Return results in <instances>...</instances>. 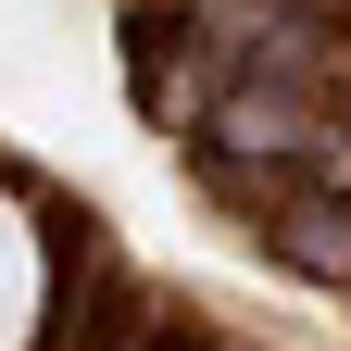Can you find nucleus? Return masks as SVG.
Here are the masks:
<instances>
[{"label":"nucleus","mask_w":351,"mask_h":351,"mask_svg":"<svg viewBox=\"0 0 351 351\" xmlns=\"http://www.w3.org/2000/svg\"><path fill=\"white\" fill-rule=\"evenodd\" d=\"M263 226H276V251L301 263V276H326V289H351V189H314V176H289Z\"/></svg>","instance_id":"obj_1"},{"label":"nucleus","mask_w":351,"mask_h":351,"mask_svg":"<svg viewBox=\"0 0 351 351\" xmlns=\"http://www.w3.org/2000/svg\"><path fill=\"white\" fill-rule=\"evenodd\" d=\"M138 339H151V301H138V276H101V289L51 301V339H38V351H138Z\"/></svg>","instance_id":"obj_2"},{"label":"nucleus","mask_w":351,"mask_h":351,"mask_svg":"<svg viewBox=\"0 0 351 351\" xmlns=\"http://www.w3.org/2000/svg\"><path fill=\"white\" fill-rule=\"evenodd\" d=\"M125 101H138L151 125L176 113V88H163V0H138V13H125Z\"/></svg>","instance_id":"obj_3"},{"label":"nucleus","mask_w":351,"mask_h":351,"mask_svg":"<svg viewBox=\"0 0 351 351\" xmlns=\"http://www.w3.org/2000/svg\"><path fill=\"white\" fill-rule=\"evenodd\" d=\"M138 351H213V339H201V326H151Z\"/></svg>","instance_id":"obj_4"},{"label":"nucleus","mask_w":351,"mask_h":351,"mask_svg":"<svg viewBox=\"0 0 351 351\" xmlns=\"http://www.w3.org/2000/svg\"><path fill=\"white\" fill-rule=\"evenodd\" d=\"M339 13H351V0H339Z\"/></svg>","instance_id":"obj_5"}]
</instances>
